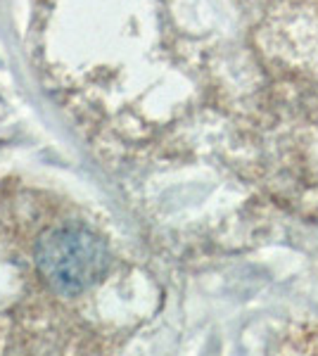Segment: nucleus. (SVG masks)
Listing matches in <instances>:
<instances>
[{
	"instance_id": "1",
	"label": "nucleus",
	"mask_w": 318,
	"mask_h": 356,
	"mask_svg": "<svg viewBox=\"0 0 318 356\" xmlns=\"http://www.w3.org/2000/svg\"><path fill=\"white\" fill-rule=\"evenodd\" d=\"M45 278L62 290H81L102 268V250L81 233H62L48 243L40 259Z\"/></svg>"
}]
</instances>
